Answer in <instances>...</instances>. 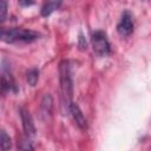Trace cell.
I'll return each mask as SVG.
<instances>
[{
	"instance_id": "cell-1",
	"label": "cell",
	"mask_w": 151,
	"mask_h": 151,
	"mask_svg": "<svg viewBox=\"0 0 151 151\" xmlns=\"http://www.w3.org/2000/svg\"><path fill=\"white\" fill-rule=\"evenodd\" d=\"M59 81L61 92V104L68 111L70 104L73 98V79L71 64L68 60H63L59 65Z\"/></svg>"
},
{
	"instance_id": "cell-2",
	"label": "cell",
	"mask_w": 151,
	"mask_h": 151,
	"mask_svg": "<svg viewBox=\"0 0 151 151\" xmlns=\"http://www.w3.org/2000/svg\"><path fill=\"white\" fill-rule=\"evenodd\" d=\"M40 38V33L25 29V28H2L1 29V40L7 44L14 42H33Z\"/></svg>"
},
{
	"instance_id": "cell-3",
	"label": "cell",
	"mask_w": 151,
	"mask_h": 151,
	"mask_svg": "<svg viewBox=\"0 0 151 151\" xmlns=\"http://www.w3.org/2000/svg\"><path fill=\"white\" fill-rule=\"evenodd\" d=\"M92 47L96 54L99 57H106L111 53V46L105 32L96 31L92 34Z\"/></svg>"
},
{
	"instance_id": "cell-4",
	"label": "cell",
	"mask_w": 151,
	"mask_h": 151,
	"mask_svg": "<svg viewBox=\"0 0 151 151\" xmlns=\"http://www.w3.org/2000/svg\"><path fill=\"white\" fill-rule=\"evenodd\" d=\"M1 90L4 93H11V92L17 93L18 92V87L12 76L9 64H7L5 59H2L1 61Z\"/></svg>"
},
{
	"instance_id": "cell-5",
	"label": "cell",
	"mask_w": 151,
	"mask_h": 151,
	"mask_svg": "<svg viewBox=\"0 0 151 151\" xmlns=\"http://www.w3.org/2000/svg\"><path fill=\"white\" fill-rule=\"evenodd\" d=\"M133 27H134V25H133L132 14L129 11H124L122 17H120L119 22L117 24V32H118V34L120 37H123V38H126V37L132 34Z\"/></svg>"
},
{
	"instance_id": "cell-6",
	"label": "cell",
	"mask_w": 151,
	"mask_h": 151,
	"mask_svg": "<svg viewBox=\"0 0 151 151\" xmlns=\"http://www.w3.org/2000/svg\"><path fill=\"white\" fill-rule=\"evenodd\" d=\"M19 113H20V118H21V123H22V129H24V132H25L26 137H28V138L34 137L35 136V126H34L32 116L24 107L19 109Z\"/></svg>"
},
{
	"instance_id": "cell-7",
	"label": "cell",
	"mask_w": 151,
	"mask_h": 151,
	"mask_svg": "<svg viewBox=\"0 0 151 151\" xmlns=\"http://www.w3.org/2000/svg\"><path fill=\"white\" fill-rule=\"evenodd\" d=\"M68 112L71 113V116H72L73 120L76 122V124H77V126H78L79 129L85 130V129L87 127V122H86V118H85L84 113L81 112L80 107H79V106H78L76 103H73V101H72V103L70 104Z\"/></svg>"
},
{
	"instance_id": "cell-8",
	"label": "cell",
	"mask_w": 151,
	"mask_h": 151,
	"mask_svg": "<svg viewBox=\"0 0 151 151\" xmlns=\"http://www.w3.org/2000/svg\"><path fill=\"white\" fill-rule=\"evenodd\" d=\"M63 0H48L41 8V15L42 17H48L51 15L53 12H55L57 9H59V7L61 6Z\"/></svg>"
},
{
	"instance_id": "cell-9",
	"label": "cell",
	"mask_w": 151,
	"mask_h": 151,
	"mask_svg": "<svg viewBox=\"0 0 151 151\" xmlns=\"http://www.w3.org/2000/svg\"><path fill=\"white\" fill-rule=\"evenodd\" d=\"M52 107H53V99H52V96L46 93L41 100V105H40V109H41V113L42 114H46V116H51L52 113Z\"/></svg>"
},
{
	"instance_id": "cell-10",
	"label": "cell",
	"mask_w": 151,
	"mask_h": 151,
	"mask_svg": "<svg viewBox=\"0 0 151 151\" xmlns=\"http://www.w3.org/2000/svg\"><path fill=\"white\" fill-rule=\"evenodd\" d=\"M26 80H27L29 86H35L38 80H39V70L35 67L29 68L26 73Z\"/></svg>"
},
{
	"instance_id": "cell-11",
	"label": "cell",
	"mask_w": 151,
	"mask_h": 151,
	"mask_svg": "<svg viewBox=\"0 0 151 151\" xmlns=\"http://www.w3.org/2000/svg\"><path fill=\"white\" fill-rule=\"evenodd\" d=\"M0 147L2 151L9 150L12 147V140L5 130H1V133H0Z\"/></svg>"
},
{
	"instance_id": "cell-12",
	"label": "cell",
	"mask_w": 151,
	"mask_h": 151,
	"mask_svg": "<svg viewBox=\"0 0 151 151\" xmlns=\"http://www.w3.org/2000/svg\"><path fill=\"white\" fill-rule=\"evenodd\" d=\"M18 147L20 150H33V145L31 144L28 137H26L25 139H22L21 142H19L18 143Z\"/></svg>"
},
{
	"instance_id": "cell-13",
	"label": "cell",
	"mask_w": 151,
	"mask_h": 151,
	"mask_svg": "<svg viewBox=\"0 0 151 151\" xmlns=\"http://www.w3.org/2000/svg\"><path fill=\"white\" fill-rule=\"evenodd\" d=\"M7 14V1L6 0H0V21L4 22L5 18Z\"/></svg>"
},
{
	"instance_id": "cell-14",
	"label": "cell",
	"mask_w": 151,
	"mask_h": 151,
	"mask_svg": "<svg viewBox=\"0 0 151 151\" xmlns=\"http://www.w3.org/2000/svg\"><path fill=\"white\" fill-rule=\"evenodd\" d=\"M78 47H79V50H80V51H85V50H86V47H87L86 39L84 38V35H83V34H80V35H79V38H78Z\"/></svg>"
},
{
	"instance_id": "cell-15",
	"label": "cell",
	"mask_w": 151,
	"mask_h": 151,
	"mask_svg": "<svg viewBox=\"0 0 151 151\" xmlns=\"http://www.w3.org/2000/svg\"><path fill=\"white\" fill-rule=\"evenodd\" d=\"M19 1V5L22 6V7H29L32 5H34V0H18Z\"/></svg>"
}]
</instances>
